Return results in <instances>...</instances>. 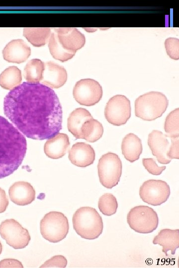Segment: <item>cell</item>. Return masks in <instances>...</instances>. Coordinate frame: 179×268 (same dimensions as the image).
Wrapping results in <instances>:
<instances>
[{
	"mask_svg": "<svg viewBox=\"0 0 179 268\" xmlns=\"http://www.w3.org/2000/svg\"><path fill=\"white\" fill-rule=\"evenodd\" d=\"M5 116L27 137L44 140L62 129L63 112L59 98L50 87L39 82H24L6 94Z\"/></svg>",
	"mask_w": 179,
	"mask_h": 268,
	"instance_id": "cell-1",
	"label": "cell"
},
{
	"mask_svg": "<svg viewBox=\"0 0 179 268\" xmlns=\"http://www.w3.org/2000/svg\"><path fill=\"white\" fill-rule=\"evenodd\" d=\"M27 150L24 135L0 116V179L12 174L21 164Z\"/></svg>",
	"mask_w": 179,
	"mask_h": 268,
	"instance_id": "cell-2",
	"label": "cell"
},
{
	"mask_svg": "<svg viewBox=\"0 0 179 268\" xmlns=\"http://www.w3.org/2000/svg\"><path fill=\"white\" fill-rule=\"evenodd\" d=\"M72 221L75 231L83 238L93 240L102 232V219L93 207L84 206L78 209L73 214Z\"/></svg>",
	"mask_w": 179,
	"mask_h": 268,
	"instance_id": "cell-3",
	"label": "cell"
},
{
	"mask_svg": "<svg viewBox=\"0 0 179 268\" xmlns=\"http://www.w3.org/2000/svg\"><path fill=\"white\" fill-rule=\"evenodd\" d=\"M169 104L167 97L158 91H151L138 97L135 101V116L151 121L162 116Z\"/></svg>",
	"mask_w": 179,
	"mask_h": 268,
	"instance_id": "cell-4",
	"label": "cell"
},
{
	"mask_svg": "<svg viewBox=\"0 0 179 268\" xmlns=\"http://www.w3.org/2000/svg\"><path fill=\"white\" fill-rule=\"evenodd\" d=\"M69 229L67 217L59 211L46 213L40 222L41 234L50 242L57 243L63 240L67 235Z\"/></svg>",
	"mask_w": 179,
	"mask_h": 268,
	"instance_id": "cell-5",
	"label": "cell"
},
{
	"mask_svg": "<svg viewBox=\"0 0 179 268\" xmlns=\"http://www.w3.org/2000/svg\"><path fill=\"white\" fill-rule=\"evenodd\" d=\"M130 227L136 232L150 233L155 230L159 224L157 212L151 207L138 205L132 208L127 215Z\"/></svg>",
	"mask_w": 179,
	"mask_h": 268,
	"instance_id": "cell-6",
	"label": "cell"
},
{
	"mask_svg": "<svg viewBox=\"0 0 179 268\" xmlns=\"http://www.w3.org/2000/svg\"><path fill=\"white\" fill-rule=\"evenodd\" d=\"M122 162L118 155L108 152L101 156L97 165L98 175L101 185L107 189L116 186L122 174Z\"/></svg>",
	"mask_w": 179,
	"mask_h": 268,
	"instance_id": "cell-7",
	"label": "cell"
},
{
	"mask_svg": "<svg viewBox=\"0 0 179 268\" xmlns=\"http://www.w3.org/2000/svg\"><path fill=\"white\" fill-rule=\"evenodd\" d=\"M130 100L123 95H116L109 99L105 107L104 116L110 124L119 126L125 124L131 117Z\"/></svg>",
	"mask_w": 179,
	"mask_h": 268,
	"instance_id": "cell-8",
	"label": "cell"
},
{
	"mask_svg": "<svg viewBox=\"0 0 179 268\" xmlns=\"http://www.w3.org/2000/svg\"><path fill=\"white\" fill-rule=\"evenodd\" d=\"M0 235L8 245L15 249L24 248L31 239L28 231L14 219L1 222Z\"/></svg>",
	"mask_w": 179,
	"mask_h": 268,
	"instance_id": "cell-9",
	"label": "cell"
},
{
	"mask_svg": "<svg viewBox=\"0 0 179 268\" xmlns=\"http://www.w3.org/2000/svg\"><path fill=\"white\" fill-rule=\"evenodd\" d=\"M102 93L100 84L91 78L82 79L77 81L73 91L75 100L80 104L86 106L97 103L101 99Z\"/></svg>",
	"mask_w": 179,
	"mask_h": 268,
	"instance_id": "cell-10",
	"label": "cell"
},
{
	"mask_svg": "<svg viewBox=\"0 0 179 268\" xmlns=\"http://www.w3.org/2000/svg\"><path fill=\"white\" fill-rule=\"evenodd\" d=\"M170 193L169 185L161 180H148L142 184L139 189L142 200L153 206L160 205L167 201Z\"/></svg>",
	"mask_w": 179,
	"mask_h": 268,
	"instance_id": "cell-11",
	"label": "cell"
},
{
	"mask_svg": "<svg viewBox=\"0 0 179 268\" xmlns=\"http://www.w3.org/2000/svg\"><path fill=\"white\" fill-rule=\"evenodd\" d=\"M58 40L65 50L76 53L84 47L86 39L84 35L74 27H60L54 29Z\"/></svg>",
	"mask_w": 179,
	"mask_h": 268,
	"instance_id": "cell-12",
	"label": "cell"
},
{
	"mask_svg": "<svg viewBox=\"0 0 179 268\" xmlns=\"http://www.w3.org/2000/svg\"><path fill=\"white\" fill-rule=\"evenodd\" d=\"M148 144L159 163L163 164L170 163L171 159L168 157L170 142L166 134L161 131L153 130L149 134Z\"/></svg>",
	"mask_w": 179,
	"mask_h": 268,
	"instance_id": "cell-13",
	"label": "cell"
},
{
	"mask_svg": "<svg viewBox=\"0 0 179 268\" xmlns=\"http://www.w3.org/2000/svg\"><path fill=\"white\" fill-rule=\"evenodd\" d=\"M67 80V73L65 68L53 62L44 63L41 83L52 88L62 87Z\"/></svg>",
	"mask_w": 179,
	"mask_h": 268,
	"instance_id": "cell-14",
	"label": "cell"
},
{
	"mask_svg": "<svg viewBox=\"0 0 179 268\" xmlns=\"http://www.w3.org/2000/svg\"><path fill=\"white\" fill-rule=\"evenodd\" d=\"M71 162L80 167H86L93 164L95 154L92 146L85 142H77L69 151Z\"/></svg>",
	"mask_w": 179,
	"mask_h": 268,
	"instance_id": "cell-15",
	"label": "cell"
},
{
	"mask_svg": "<svg viewBox=\"0 0 179 268\" xmlns=\"http://www.w3.org/2000/svg\"><path fill=\"white\" fill-rule=\"evenodd\" d=\"M2 53L5 61L19 64L25 62L30 56L31 49L23 40L18 39L8 43Z\"/></svg>",
	"mask_w": 179,
	"mask_h": 268,
	"instance_id": "cell-16",
	"label": "cell"
},
{
	"mask_svg": "<svg viewBox=\"0 0 179 268\" xmlns=\"http://www.w3.org/2000/svg\"><path fill=\"white\" fill-rule=\"evenodd\" d=\"M8 195L10 200L18 205L30 204L35 199V191L27 182L19 181L13 183L9 188Z\"/></svg>",
	"mask_w": 179,
	"mask_h": 268,
	"instance_id": "cell-17",
	"label": "cell"
},
{
	"mask_svg": "<svg viewBox=\"0 0 179 268\" xmlns=\"http://www.w3.org/2000/svg\"><path fill=\"white\" fill-rule=\"evenodd\" d=\"M70 144L67 134L58 133L47 139L44 146V151L49 158L59 159L66 154L70 147Z\"/></svg>",
	"mask_w": 179,
	"mask_h": 268,
	"instance_id": "cell-18",
	"label": "cell"
},
{
	"mask_svg": "<svg viewBox=\"0 0 179 268\" xmlns=\"http://www.w3.org/2000/svg\"><path fill=\"white\" fill-rule=\"evenodd\" d=\"M153 243L162 246V251L166 256L169 251L174 255L179 247V230L162 229L154 238Z\"/></svg>",
	"mask_w": 179,
	"mask_h": 268,
	"instance_id": "cell-19",
	"label": "cell"
},
{
	"mask_svg": "<svg viewBox=\"0 0 179 268\" xmlns=\"http://www.w3.org/2000/svg\"><path fill=\"white\" fill-rule=\"evenodd\" d=\"M141 139L132 133L126 134L121 144V150L125 158L130 162H134L139 159L142 152Z\"/></svg>",
	"mask_w": 179,
	"mask_h": 268,
	"instance_id": "cell-20",
	"label": "cell"
},
{
	"mask_svg": "<svg viewBox=\"0 0 179 268\" xmlns=\"http://www.w3.org/2000/svg\"><path fill=\"white\" fill-rule=\"evenodd\" d=\"M93 119L90 112L83 108H78L70 114L68 118V131L77 139L82 138L81 128L84 123Z\"/></svg>",
	"mask_w": 179,
	"mask_h": 268,
	"instance_id": "cell-21",
	"label": "cell"
},
{
	"mask_svg": "<svg viewBox=\"0 0 179 268\" xmlns=\"http://www.w3.org/2000/svg\"><path fill=\"white\" fill-rule=\"evenodd\" d=\"M23 36L34 46L40 47L46 44L51 36V29L48 27H25Z\"/></svg>",
	"mask_w": 179,
	"mask_h": 268,
	"instance_id": "cell-22",
	"label": "cell"
},
{
	"mask_svg": "<svg viewBox=\"0 0 179 268\" xmlns=\"http://www.w3.org/2000/svg\"><path fill=\"white\" fill-rule=\"evenodd\" d=\"M81 134L82 138L88 142H94L102 137L103 128L99 122L91 119L84 123L81 128Z\"/></svg>",
	"mask_w": 179,
	"mask_h": 268,
	"instance_id": "cell-23",
	"label": "cell"
},
{
	"mask_svg": "<svg viewBox=\"0 0 179 268\" xmlns=\"http://www.w3.org/2000/svg\"><path fill=\"white\" fill-rule=\"evenodd\" d=\"M21 81V70L15 66L8 67L0 74V86L5 89H12L19 85Z\"/></svg>",
	"mask_w": 179,
	"mask_h": 268,
	"instance_id": "cell-24",
	"label": "cell"
},
{
	"mask_svg": "<svg viewBox=\"0 0 179 268\" xmlns=\"http://www.w3.org/2000/svg\"><path fill=\"white\" fill-rule=\"evenodd\" d=\"M44 68V63L38 59L30 60L24 69V77L27 82H40Z\"/></svg>",
	"mask_w": 179,
	"mask_h": 268,
	"instance_id": "cell-25",
	"label": "cell"
},
{
	"mask_svg": "<svg viewBox=\"0 0 179 268\" xmlns=\"http://www.w3.org/2000/svg\"><path fill=\"white\" fill-rule=\"evenodd\" d=\"M48 47L51 54L54 58L62 62L72 59L76 53L64 49L59 43L56 33L54 31L49 40Z\"/></svg>",
	"mask_w": 179,
	"mask_h": 268,
	"instance_id": "cell-26",
	"label": "cell"
},
{
	"mask_svg": "<svg viewBox=\"0 0 179 268\" xmlns=\"http://www.w3.org/2000/svg\"><path fill=\"white\" fill-rule=\"evenodd\" d=\"M98 207L103 214L111 216L116 212L118 207L117 200L111 194H104L99 199Z\"/></svg>",
	"mask_w": 179,
	"mask_h": 268,
	"instance_id": "cell-27",
	"label": "cell"
},
{
	"mask_svg": "<svg viewBox=\"0 0 179 268\" xmlns=\"http://www.w3.org/2000/svg\"><path fill=\"white\" fill-rule=\"evenodd\" d=\"M165 131L169 137H179V109L170 112L167 116L164 125Z\"/></svg>",
	"mask_w": 179,
	"mask_h": 268,
	"instance_id": "cell-28",
	"label": "cell"
},
{
	"mask_svg": "<svg viewBox=\"0 0 179 268\" xmlns=\"http://www.w3.org/2000/svg\"><path fill=\"white\" fill-rule=\"evenodd\" d=\"M165 46L167 53L173 60L179 59V40L170 37L166 39Z\"/></svg>",
	"mask_w": 179,
	"mask_h": 268,
	"instance_id": "cell-29",
	"label": "cell"
},
{
	"mask_svg": "<svg viewBox=\"0 0 179 268\" xmlns=\"http://www.w3.org/2000/svg\"><path fill=\"white\" fill-rule=\"evenodd\" d=\"M142 164L147 171L154 175H160L166 168L165 166H158L155 159L152 158H143Z\"/></svg>",
	"mask_w": 179,
	"mask_h": 268,
	"instance_id": "cell-30",
	"label": "cell"
},
{
	"mask_svg": "<svg viewBox=\"0 0 179 268\" xmlns=\"http://www.w3.org/2000/svg\"><path fill=\"white\" fill-rule=\"evenodd\" d=\"M67 260L62 255H57L46 261L40 268H66Z\"/></svg>",
	"mask_w": 179,
	"mask_h": 268,
	"instance_id": "cell-31",
	"label": "cell"
},
{
	"mask_svg": "<svg viewBox=\"0 0 179 268\" xmlns=\"http://www.w3.org/2000/svg\"><path fill=\"white\" fill-rule=\"evenodd\" d=\"M172 141L168 152V157L170 159H179V137H170Z\"/></svg>",
	"mask_w": 179,
	"mask_h": 268,
	"instance_id": "cell-32",
	"label": "cell"
},
{
	"mask_svg": "<svg viewBox=\"0 0 179 268\" xmlns=\"http://www.w3.org/2000/svg\"><path fill=\"white\" fill-rule=\"evenodd\" d=\"M0 268H23L21 263L16 259H5L0 262Z\"/></svg>",
	"mask_w": 179,
	"mask_h": 268,
	"instance_id": "cell-33",
	"label": "cell"
},
{
	"mask_svg": "<svg viewBox=\"0 0 179 268\" xmlns=\"http://www.w3.org/2000/svg\"><path fill=\"white\" fill-rule=\"evenodd\" d=\"M8 203V200L5 191L0 188V213L5 211Z\"/></svg>",
	"mask_w": 179,
	"mask_h": 268,
	"instance_id": "cell-34",
	"label": "cell"
},
{
	"mask_svg": "<svg viewBox=\"0 0 179 268\" xmlns=\"http://www.w3.org/2000/svg\"><path fill=\"white\" fill-rule=\"evenodd\" d=\"M2 249V245H1V242H0V255L1 253Z\"/></svg>",
	"mask_w": 179,
	"mask_h": 268,
	"instance_id": "cell-35",
	"label": "cell"
}]
</instances>
